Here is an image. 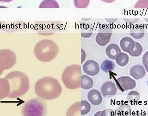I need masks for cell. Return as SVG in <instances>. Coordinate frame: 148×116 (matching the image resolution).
<instances>
[{"mask_svg": "<svg viewBox=\"0 0 148 116\" xmlns=\"http://www.w3.org/2000/svg\"><path fill=\"white\" fill-rule=\"evenodd\" d=\"M112 35V30L106 24L101 26L95 37V41L101 47L106 46L110 41Z\"/></svg>", "mask_w": 148, "mask_h": 116, "instance_id": "cell-5", "label": "cell"}, {"mask_svg": "<svg viewBox=\"0 0 148 116\" xmlns=\"http://www.w3.org/2000/svg\"><path fill=\"white\" fill-rule=\"evenodd\" d=\"M130 74L136 80H139L145 77L146 75L145 69L144 67L139 64L135 65L130 70Z\"/></svg>", "mask_w": 148, "mask_h": 116, "instance_id": "cell-10", "label": "cell"}, {"mask_svg": "<svg viewBox=\"0 0 148 116\" xmlns=\"http://www.w3.org/2000/svg\"><path fill=\"white\" fill-rule=\"evenodd\" d=\"M87 97L89 102L94 106H98L102 101L101 93L98 90L95 89L91 90L88 92Z\"/></svg>", "mask_w": 148, "mask_h": 116, "instance_id": "cell-9", "label": "cell"}, {"mask_svg": "<svg viewBox=\"0 0 148 116\" xmlns=\"http://www.w3.org/2000/svg\"><path fill=\"white\" fill-rule=\"evenodd\" d=\"M94 85V82L91 77L86 75L81 76V88L83 90L91 89Z\"/></svg>", "mask_w": 148, "mask_h": 116, "instance_id": "cell-14", "label": "cell"}, {"mask_svg": "<svg viewBox=\"0 0 148 116\" xmlns=\"http://www.w3.org/2000/svg\"><path fill=\"white\" fill-rule=\"evenodd\" d=\"M35 91L39 97L50 100L59 97L62 89L57 79L51 77H45L37 81L35 86Z\"/></svg>", "mask_w": 148, "mask_h": 116, "instance_id": "cell-1", "label": "cell"}, {"mask_svg": "<svg viewBox=\"0 0 148 116\" xmlns=\"http://www.w3.org/2000/svg\"><path fill=\"white\" fill-rule=\"evenodd\" d=\"M106 20L108 21L109 23H114L117 20V19H106Z\"/></svg>", "mask_w": 148, "mask_h": 116, "instance_id": "cell-28", "label": "cell"}, {"mask_svg": "<svg viewBox=\"0 0 148 116\" xmlns=\"http://www.w3.org/2000/svg\"><path fill=\"white\" fill-rule=\"evenodd\" d=\"M121 53L119 46L114 43L110 44L106 49V53L107 56L112 60H115Z\"/></svg>", "mask_w": 148, "mask_h": 116, "instance_id": "cell-12", "label": "cell"}, {"mask_svg": "<svg viewBox=\"0 0 148 116\" xmlns=\"http://www.w3.org/2000/svg\"><path fill=\"white\" fill-rule=\"evenodd\" d=\"M119 45L123 51L129 53L134 48L135 41L130 37H124L121 39Z\"/></svg>", "mask_w": 148, "mask_h": 116, "instance_id": "cell-11", "label": "cell"}, {"mask_svg": "<svg viewBox=\"0 0 148 116\" xmlns=\"http://www.w3.org/2000/svg\"><path fill=\"white\" fill-rule=\"evenodd\" d=\"M81 66L79 64H71L65 69L62 74V80L67 89H78L81 88Z\"/></svg>", "mask_w": 148, "mask_h": 116, "instance_id": "cell-3", "label": "cell"}, {"mask_svg": "<svg viewBox=\"0 0 148 116\" xmlns=\"http://www.w3.org/2000/svg\"><path fill=\"white\" fill-rule=\"evenodd\" d=\"M101 1L107 3H111L115 1L116 0H101Z\"/></svg>", "mask_w": 148, "mask_h": 116, "instance_id": "cell-27", "label": "cell"}, {"mask_svg": "<svg viewBox=\"0 0 148 116\" xmlns=\"http://www.w3.org/2000/svg\"><path fill=\"white\" fill-rule=\"evenodd\" d=\"M124 20L129 24H134L139 20V18H132V19H125Z\"/></svg>", "mask_w": 148, "mask_h": 116, "instance_id": "cell-26", "label": "cell"}, {"mask_svg": "<svg viewBox=\"0 0 148 116\" xmlns=\"http://www.w3.org/2000/svg\"><path fill=\"white\" fill-rule=\"evenodd\" d=\"M143 48L141 44L135 41V46L133 50L130 53H129L130 55L132 57H139L142 53Z\"/></svg>", "mask_w": 148, "mask_h": 116, "instance_id": "cell-20", "label": "cell"}, {"mask_svg": "<svg viewBox=\"0 0 148 116\" xmlns=\"http://www.w3.org/2000/svg\"><path fill=\"white\" fill-rule=\"evenodd\" d=\"M59 48L54 41L44 39L37 43L34 48V54L38 60L43 62L51 61L57 56Z\"/></svg>", "mask_w": 148, "mask_h": 116, "instance_id": "cell-2", "label": "cell"}, {"mask_svg": "<svg viewBox=\"0 0 148 116\" xmlns=\"http://www.w3.org/2000/svg\"><path fill=\"white\" fill-rule=\"evenodd\" d=\"M116 62L119 66L123 67L128 63L129 57L128 54L125 53H121L115 59Z\"/></svg>", "mask_w": 148, "mask_h": 116, "instance_id": "cell-16", "label": "cell"}, {"mask_svg": "<svg viewBox=\"0 0 148 116\" xmlns=\"http://www.w3.org/2000/svg\"><path fill=\"white\" fill-rule=\"evenodd\" d=\"M91 110L90 104L86 100H82L74 104L68 110L67 116H82L88 114Z\"/></svg>", "mask_w": 148, "mask_h": 116, "instance_id": "cell-4", "label": "cell"}, {"mask_svg": "<svg viewBox=\"0 0 148 116\" xmlns=\"http://www.w3.org/2000/svg\"><path fill=\"white\" fill-rule=\"evenodd\" d=\"M89 3L90 0H74V5L78 8H87Z\"/></svg>", "mask_w": 148, "mask_h": 116, "instance_id": "cell-21", "label": "cell"}, {"mask_svg": "<svg viewBox=\"0 0 148 116\" xmlns=\"http://www.w3.org/2000/svg\"><path fill=\"white\" fill-rule=\"evenodd\" d=\"M82 69L85 73L90 76H96L100 71L98 64L93 60L86 61L83 64Z\"/></svg>", "mask_w": 148, "mask_h": 116, "instance_id": "cell-7", "label": "cell"}, {"mask_svg": "<svg viewBox=\"0 0 148 116\" xmlns=\"http://www.w3.org/2000/svg\"><path fill=\"white\" fill-rule=\"evenodd\" d=\"M100 113L99 116H113L114 114L113 111L112 109H106L102 112H99Z\"/></svg>", "mask_w": 148, "mask_h": 116, "instance_id": "cell-25", "label": "cell"}, {"mask_svg": "<svg viewBox=\"0 0 148 116\" xmlns=\"http://www.w3.org/2000/svg\"><path fill=\"white\" fill-rule=\"evenodd\" d=\"M136 8H148V0H138L134 6Z\"/></svg>", "mask_w": 148, "mask_h": 116, "instance_id": "cell-23", "label": "cell"}, {"mask_svg": "<svg viewBox=\"0 0 148 116\" xmlns=\"http://www.w3.org/2000/svg\"></svg>", "mask_w": 148, "mask_h": 116, "instance_id": "cell-30", "label": "cell"}, {"mask_svg": "<svg viewBox=\"0 0 148 116\" xmlns=\"http://www.w3.org/2000/svg\"><path fill=\"white\" fill-rule=\"evenodd\" d=\"M116 85L118 90L124 92L134 89L136 86V82L129 77L122 76L116 80Z\"/></svg>", "mask_w": 148, "mask_h": 116, "instance_id": "cell-6", "label": "cell"}, {"mask_svg": "<svg viewBox=\"0 0 148 116\" xmlns=\"http://www.w3.org/2000/svg\"><path fill=\"white\" fill-rule=\"evenodd\" d=\"M40 8H59V5L56 0H44L39 5Z\"/></svg>", "mask_w": 148, "mask_h": 116, "instance_id": "cell-17", "label": "cell"}, {"mask_svg": "<svg viewBox=\"0 0 148 116\" xmlns=\"http://www.w3.org/2000/svg\"><path fill=\"white\" fill-rule=\"evenodd\" d=\"M127 100L131 105H137L140 100V94L136 91H131L127 95Z\"/></svg>", "mask_w": 148, "mask_h": 116, "instance_id": "cell-15", "label": "cell"}, {"mask_svg": "<svg viewBox=\"0 0 148 116\" xmlns=\"http://www.w3.org/2000/svg\"><path fill=\"white\" fill-rule=\"evenodd\" d=\"M114 68V63L110 60H105L102 62L101 64V69L106 73L112 71Z\"/></svg>", "mask_w": 148, "mask_h": 116, "instance_id": "cell-18", "label": "cell"}, {"mask_svg": "<svg viewBox=\"0 0 148 116\" xmlns=\"http://www.w3.org/2000/svg\"><path fill=\"white\" fill-rule=\"evenodd\" d=\"M117 89L114 83L111 81L104 83L101 86V92L104 97H111L116 94Z\"/></svg>", "mask_w": 148, "mask_h": 116, "instance_id": "cell-8", "label": "cell"}, {"mask_svg": "<svg viewBox=\"0 0 148 116\" xmlns=\"http://www.w3.org/2000/svg\"><path fill=\"white\" fill-rule=\"evenodd\" d=\"M143 64L147 73H148V51L145 53L143 57Z\"/></svg>", "mask_w": 148, "mask_h": 116, "instance_id": "cell-24", "label": "cell"}, {"mask_svg": "<svg viewBox=\"0 0 148 116\" xmlns=\"http://www.w3.org/2000/svg\"><path fill=\"white\" fill-rule=\"evenodd\" d=\"M117 111L119 116H128L131 114L132 108L129 105L123 104L118 107Z\"/></svg>", "mask_w": 148, "mask_h": 116, "instance_id": "cell-19", "label": "cell"}, {"mask_svg": "<svg viewBox=\"0 0 148 116\" xmlns=\"http://www.w3.org/2000/svg\"><path fill=\"white\" fill-rule=\"evenodd\" d=\"M130 35L136 39H140L145 34V30L142 25L136 24L131 27L130 30Z\"/></svg>", "mask_w": 148, "mask_h": 116, "instance_id": "cell-13", "label": "cell"}, {"mask_svg": "<svg viewBox=\"0 0 148 116\" xmlns=\"http://www.w3.org/2000/svg\"><path fill=\"white\" fill-rule=\"evenodd\" d=\"M92 30L88 25L84 26L81 30V36L83 38H89L92 34Z\"/></svg>", "mask_w": 148, "mask_h": 116, "instance_id": "cell-22", "label": "cell"}, {"mask_svg": "<svg viewBox=\"0 0 148 116\" xmlns=\"http://www.w3.org/2000/svg\"><path fill=\"white\" fill-rule=\"evenodd\" d=\"M14 0H0V2H10L13 1Z\"/></svg>", "mask_w": 148, "mask_h": 116, "instance_id": "cell-29", "label": "cell"}]
</instances>
